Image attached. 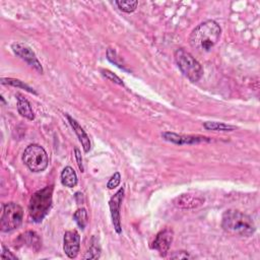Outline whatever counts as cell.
<instances>
[{"instance_id":"1","label":"cell","mask_w":260,"mask_h":260,"mask_svg":"<svg viewBox=\"0 0 260 260\" xmlns=\"http://www.w3.org/2000/svg\"><path fill=\"white\" fill-rule=\"evenodd\" d=\"M222 29L215 21H206L195 28L189 38L192 48L201 52H209L220 41Z\"/></svg>"},{"instance_id":"2","label":"cell","mask_w":260,"mask_h":260,"mask_svg":"<svg viewBox=\"0 0 260 260\" xmlns=\"http://www.w3.org/2000/svg\"><path fill=\"white\" fill-rule=\"evenodd\" d=\"M222 227L227 233L241 237H250L256 230L252 219L236 210H228L224 213Z\"/></svg>"},{"instance_id":"3","label":"cell","mask_w":260,"mask_h":260,"mask_svg":"<svg viewBox=\"0 0 260 260\" xmlns=\"http://www.w3.org/2000/svg\"><path fill=\"white\" fill-rule=\"evenodd\" d=\"M53 186H46L33 194L29 205V213L34 222L40 223L48 215L52 207Z\"/></svg>"},{"instance_id":"4","label":"cell","mask_w":260,"mask_h":260,"mask_svg":"<svg viewBox=\"0 0 260 260\" xmlns=\"http://www.w3.org/2000/svg\"><path fill=\"white\" fill-rule=\"evenodd\" d=\"M174 57L178 69L190 82L197 83L203 78L204 69L202 64L192 54L185 49L180 48L175 51Z\"/></svg>"},{"instance_id":"5","label":"cell","mask_w":260,"mask_h":260,"mask_svg":"<svg viewBox=\"0 0 260 260\" xmlns=\"http://www.w3.org/2000/svg\"><path fill=\"white\" fill-rule=\"evenodd\" d=\"M23 162L34 173L43 172L49 164L47 152L39 145H30L23 154Z\"/></svg>"},{"instance_id":"6","label":"cell","mask_w":260,"mask_h":260,"mask_svg":"<svg viewBox=\"0 0 260 260\" xmlns=\"http://www.w3.org/2000/svg\"><path fill=\"white\" fill-rule=\"evenodd\" d=\"M24 211L16 203H9L3 206V216L0 221V228L5 233L19 229L23 224Z\"/></svg>"},{"instance_id":"7","label":"cell","mask_w":260,"mask_h":260,"mask_svg":"<svg viewBox=\"0 0 260 260\" xmlns=\"http://www.w3.org/2000/svg\"><path fill=\"white\" fill-rule=\"evenodd\" d=\"M12 49L17 56L25 60L34 70H36L40 74H43V68L40 61L38 60L35 52L29 46L23 43L16 42L12 45Z\"/></svg>"},{"instance_id":"8","label":"cell","mask_w":260,"mask_h":260,"mask_svg":"<svg viewBox=\"0 0 260 260\" xmlns=\"http://www.w3.org/2000/svg\"><path fill=\"white\" fill-rule=\"evenodd\" d=\"M162 138L164 141L183 146V145H198L202 143H210L211 139L203 137V136H184V135H178L174 133H163Z\"/></svg>"},{"instance_id":"9","label":"cell","mask_w":260,"mask_h":260,"mask_svg":"<svg viewBox=\"0 0 260 260\" xmlns=\"http://www.w3.org/2000/svg\"><path fill=\"white\" fill-rule=\"evenodd\" d=\"M124 199V188H120L110 200L109 207L111 211V217L112 222L114 225V229L117 232V234L122 233V227H121V218H120V209L121 205Z\"/></svg>"},{"instance_id":"10","label":"cell","mask_w":260,"mask_h":260,"mask_svg":"<svg viewBox=\"0 0 260 260\" xmlns=\"http://www.w3.org/2000/svg\"><path fill=\"white\" fill-rule=\"evenodd\" d=\"M81 248V236L76 230L68 231L64 234L63 249L70 258H76Z\"/></svg>"},{"instance_id":"11","label":"cell","mask_w":260,"mask_h":260,"mask_svg":"<svg viewBox=\"0 0 260 260\" xmlns=\"http://www.w3.org/2000/svg\"><path fill=\"white\" fill-rule=\"evenodd\" d=\"M173 239H174V232L171 229H165L157 235L152 245V248L157 250L161 254V256H166V254L168 253L172 245Z\"/></svg>"},{"instance_id":"12","label":"cell","mask_w":260,"mask_h":260,"mask_svg":"<svg viewBox=\"0 0 260 260\" xmlns=\"http://www.w3.org/2000/svg\"><path fill=\"white\" fill-rule=\"evenodd\" d=\"M205 199L193 194H182L174 201V205L180 209H194L203 206Z\"/></svg>"},{"instance_id":"13","label":"cell","mask_w":260,"mask_h":260,"mask_svg":"<svg viewBox=\"0 0 260 260\" xmlns=\"http://www.w3.org/2000/svg\"><path fill=\"white\" fill-rule=\"evenodd\" d=\"M67 118L69 119V122L71 123L74 132L76 133V135L78 136L79 138V141L81 142L82 146H83V149L85 151V153H89L91 151V141H90V138L88 137V135L86 134V132L84 130V128L79 124V122L74 119L73 117H71L69 114H67Z\"/></svg>"},{"instance_id":"14","label":"cell","mask_w":260,"mask_h":260,"mask_svg":"<svg viewBox=\"0 0 260 260\" xmlns=\"http://www.w3.org/2000/svg\"><path fill=\"white\" fill-rule=\"evenodd\" d=\"M16 97H17V100H18V111H19V113L23 117H25L29 120H34L35 119V113L32 109V106H31L30 102L26 98H24L21 94H17Z\"/></svg>"},{"instance_id":"15","label":"cell","mask_w":260,"mask_h":260,"mask_svg":"<svg viewBox=\"0 0 260 260\" xmlns=\"http://www.w3.org/2000/svg\"><path fill=\"white\" fill-rule=\"evenodd\" d=\"M61 183L65 187H76L78 184V176L74 168L65 167L61 173Z\"/></svg>"},{"instance_id":"16","label":"cell","mask_w":260,"mask_h":260,"mask_svg":"<svg viewBox=\"0 0 260 260\" xmlns=\"http://www.w3.org/2000/svg\"><path fill=\"white\" fill-rule=\"evenodd\" d=\"M204 127L207 129V130H212V132H234V130L236 129L235 126H232V125H228V124H225L223 122H215V121H208L204 124Z\"/></svg>"},{"instance_id":"17","label":"cell","mask_w":260,"mask_h":260,"mask_svg":"<svg viewBox=\"0 0 260 260\" xmlns=\"http://www.w3.org/2000/svg\"><path fill=\"white\" fill-rule=\"evenodd\" d=\"M20 239L22 240V243L26 244L27 246H30L32 248L35 246L40 247V239L35 232H27L23 234Z\"/></svg>"},{"instance_id":"18","label":"cell","mask_w":260,"mask_h":260,"mask_svg":"<svg viewBox=\"0 0 260 260\" xmlns=\"http://www.w3.org/2000/svg\"><path fill=\"white\" fill-rule=\"evenodd\" d=\"M2 84L3 85H10V86H13V87H17V88H21V89H24L26 91H28L29 93L31 94H34V95H37V92L32 89L31 87H29L28 85H26L24 82H21L19 80H15V79H2Z\"/></svg>"},{"instance_id":"19","label":"cell","mask_w":260,"mask_h":260,"mask_svg":"<svg viewBox=\"0 0 260 260\" xmlns=\"http://www.w3.org/2000/svg\"><path fill=\"white\" fill-rule=\"evenodd\" d=\"M115 4L120 11H122L124 13H127V14L134 13L139 6V2H137V0H128V2H116Z\"/></svg>"},{"instance_id":"20","label":"cell","mask_w":260,"mask_h":260,"mask_svg":"<svg viewBox=\"0 0 260 260\" xmlns=\"http://www.w3.org/2000/svg\"><path fill=\"white\" fill-rule=\"evenodd\" d=\"M74 220L79 225V227L82 230H84L88 224V213H87L86 209L78 210L74 215Z\"/></svg>"},{"instance_id":"21","label":"cell","mask_w":260,"mask_h":260,"mask_svg":"<svg viewBox=\"0 0 260 260\" xmlns=\"http://www.w3.org/2000/svg\"><path fill=\"white\" fill-rule=\"evenodd\" d=\"M100 255H101V249L99 245L93 244L88 250V252L86 253V255L84 256V259H98Z\"/></svg>"},{"instance_id":"22","label":"cell","mask_w":260,"mask_h":260,"mask_svg":"<svg viewBox=\"0 0 260 260\" xmlns=\"http://www.w3.org/2000/svg\"><path fill=\"white\" fill-rule=\"evenodd\" d=\"M101 73H102V75H103L105 78H107V79L110 80L111 82L116 83V84H118V85H120V86H124L123 82H122L116 75H114L113 73H111L110 71H108V70H102Z\"/></svg>"},{"instance_id":"23","label":"cell","mask_w":260,"mask_h":260,"mask_svg":"<svg viewBox=\"0 0 260 260\" xmlns=\"http://www.w3.org/2000/svg\"><path fill=\"white\" fill-rule=\"evenodd\" d=\"M120 182H121V175H120L119 172H116V173H114V175L109 180V182L107 184V187L109 189H114V188L119 186Z\"/></svg>"},{"instance_id":"24","label":"cell","mask_w":260,"mask_h":260,"mask_svg":"<svg viewBox=\"0 0 260 260\" xmlns=\"http://www.w3.org/2000/svg\"><path fill=\"white\" fill-rule=\"evenodd\" d=\"M2 257H3V259H13V260H17L18 259V257L16 255H14L5 245H3Z\"/></svg>"},{"instance_id":"25","label":"cell","mask_w":260,"mask_h":260,"mask_svg":"<svg viewBox=\"0 0 260 260\" xmlns=\"http://www.w3.org/2000/svg\"><path fill=\"white\" fill-rule=\"evenodd\" d=\"M75 152H76V158H77V162H78L79 168H80V170H81L82 172H84L85 169H84V165H83V158H82L81 151H80L78 148H76V149H75Z\"/></svg>"},{"instance_id":"26","label":"cell","mask_w":260,"mask_h":260,"mask_svg":"<svg viewBox=\"0 0 260 260\" xmlns=\"http://www.w3.org/2000/svg\"><path fill=\"white\" fill-rule=\"evenodd\" d=\"M171 258H173V259H187V258H190V255L186 251H179V252H175V254L171 255Z\"/></svg>"}]
</instances>
